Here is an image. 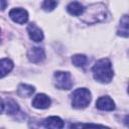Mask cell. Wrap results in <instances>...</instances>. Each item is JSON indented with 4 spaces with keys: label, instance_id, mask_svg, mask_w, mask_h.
I'll use <instances>...</instances> for the list:
<instances>
[{
    "label": "cell",
    "instance_id": "6da1fadb",
    "mask_svg": "<svg viewBox=\"0 0 129 129\" xmlns=\"http://www.w3.org/2000/svg\"><path fill=\"white\" fill-rule=\"evenodd\" d=\"M108 10L102 3H96L85 8L82 16V21L88 24H95L106 20L108 17Z\"/></svg>",
    "mask_w": 129,
    "mask_h": 129
},
{
    "label": "cell",
    "instance_id": "7a4b0ae2",
    "mask_svg": "<svg viewBox=\"0 0 129 129\" xmlns=\"http://www.w3.org/2000/svg\"><path fill=\"white\" fill-rule=\"evenodd\" d=\"M93 76L94 79L102 84H108L113 79V69L111 61L108 58L99 59L93 67Z\"/></svg>",
    "mask_w": 129,
    "mask_h": 129
},
{
    "label": "cell",
    "instance_id": "3957f363",
    "mask_svg": "<svg viewBox=\"0 0 129 129\" xmlns=\"http://www.w3.org/2000/svg\"><path fill=\"white\" fill-rule=\"evenodd\" d=\"M91 92L86 88H79L72 94V106L76 109H84L91 102Z\"/></svg>",
    "mask_w": 129,
    "mask_h": 129
},
{
    "label": "cell",
    "instance_id": "277c9868",
    "mask_svg": "<svg viewBox=\"0 0 129 129\" xmlns=\"http://www.w3.org/2000/svg\"><path fill=\"white\" fill-rule=\"evenodd\" d=\"M54 85L59 90H70L72 89L74 83L72 81V76L69 72L57 71L54 73Z\"/></svg>",
    "mask_w": 129,
    "mask_h": 129
},
{
    "label": "cell",
    "instance_id": "5b68a950",
    "mask_svg": "<svg viewBox=\"0 0 129 129\" xmlns=\"http://www.w3.org/2000/svg\"><path fill=\"white\" fill-rule=\"evenodd\" d=\"M9 17L18 24H23L28 20V13L22 8H13L9 12Z\"/></svg>",
    "mask_w": 129,
    "mask_h": 129
},
{
    "label": "cell",
    "instance_id": "8992f818",
    "mask_svg": "<svg viewBox=\"0 0 129 129\" xmlns=\"http://www.w3.org/2000/svg\"><path fill=\"white\" fill-rule=\"evenodd\" d=\"M27 56H28V59L31 62L37 63V62L42 61L45 58V52H44V49L42 47H40V46H34V47H31L28 50Z\"/></svg>",
    "mask_w": 129,
    "mask_h": 129
},
{
    "label": "cell",
    "instance_id": "52a82bcc",
    "mask_svg": "<svg viewBox=\"0 0 129 129\" xmlns=\"http://www.w3.org/2000/svg\"><path fill=\"white\" fill-rule=\"evenodd\" d=\"M96 107L102 111H113L115 109V103L109 96H102L97 100Z\"/></svg>",
    "mask_w": 129,
    "mask_h": 129
},
{
    "label": "cell",
    "instance_id": "ba28073f",
    "mask_svg": "<svg viewBox=\"0 0 129 129\" xmlns=\"http://www.w3.org/2000/svg\"><path fill=\"white\" fill-rule=\"evenodd\" d=\"M50 99L45 94H37L32 100V106L36 109H46L50 106Z\"/></svg>",
    "mask_w": 129,
    "mask_h": 129
},
{
    "label": "cell",
    "instance_id": "9c48e42d",
    "mask_svg": "<svg viewBox=\"0 0 129 129\" xmlns=\"http://www.w3.org/2000/svg\"><path fill=\"white\" fill-rule=\"evenodd\" d=\"M27 32H28L30 39H32L35 42H40L43 39V32L35 23H29L28 24Z\"/></svg>",
    "mask_w": 129,
    "mask_h": 129
},
{
    "label": "cell",
    "instance_id": "30bf717a",
    "mask_svg": "<svg viewBox=\"0 0 129 129\" xmlns=\"http://www.w3.org/2000/svg\"><path fill=\"white\" fill-rule=\"evenodd\" d=\"M117 34L122 37H129V15H123L121 17Z\"/></svg>",
    "mask_w": 129,
    "mask_h": 129
},
{
    "label": "cell",
    "instance_id": "8fae6325",
    "mask_svg": "<svg viewBox=\"0 0 129 129\" xmlns=\"http://www.w3.org/2000/svg\"><path fill=\"white\" fill-rule=\"evenodd\" d=\"M63 121L57 116H51L46 118L43 121V126L45 128H52V129H60L63 127Z\"/></svg>",
    "mask_w": 129,
    "mask_h": 129
},
{
    "label": "cell",
    "instance_id": "7c38bea8",
    "mask_svg": "<svg viewBox=\"0 0 129 129\" xmlns=\"http://www.w3.org/2000/svg\"><path fill=\"white\" fill-rule=\"evenodd\" d=\"M6 107V112L9 115H14L19 111V106L18 104L11 99H8L7 101H3L1 103V111H3V109Z\"/></svg>",
    "mask_w": 129,
    "mask_h": 129
},
{
    "label": "cell",
    "instance_id": "4fadbf2b",
    "mask_svg": "<svg viewBox=\"0 0 129 129\" xmlns=\"http://www.w3.org/2000/svg\"><path fill=\"white\" fill-rule=\"evenodd\" d=\"M67 10L73 16H80L84 13L85 8L81 3L77 2V1H73L67 6Z\"/></svg>",
    "mask_w": 129,
    "mask_h": 129
},
{
    "label": "cell",
    "instance_id": "5bb4252c",
    "mask_svg": "<svg viewBox=\"0 0 129 129\" xmlns=\"http://www.w3.org/2000/svg\"><path fill=\"white\" fill-rule=\"evenodd\" d=\"M34 91H35L34 87L29 86V85H26V84H21V85L18 86L17 94H18V96H20V97L28 98V97H30V96L34 93Z\"/></svg>",
    "mask_w": 129,
    "mask_h": 129
},
{
    "label": "cell",
    "instance_id": "9a60e30c",
    "mask_svg": "<svg viewBox=\"0 0 129 129\" xmlns=\"http://www.w3.org/2000/svg\"><path fill=\"white\" fill-rule=\"evenodd\" d=\"M13 69V62L9 58H2L0 60V72H1V78H4L8 73L11 72Z\"/></svg>",
    "mask_w": 129,
    "mask_h": 129
},
{
    "label": "cell",
    "instance_id": "2e32d148",
    "mask_svg": "<svg viewBox=\"0 0 129 129\" xmlns=\"http://www.w3.org/2000/svg\"><path fill=\"white\" fill-rule=\"evenodd\" d=\"M87 61H88V58L84 54H75L72 56V62L75 67H79V68L85 67Z\"/></svg>",
    "mask_w": 129,
    "mask_h": 129
},
{
    "label": "cell",
    "instance_id": "e0dca14e",
    "mask_svg": "<svg viewBox=\"0 0 129 129\" xmlns=\"http://www.w3.org/2000/svg\"><path fill=\"white\" fill-rule=\"evenodd\" d=\"M58 4V0H44L42 3V9L44 11H52Z\"/></svg>",
    "mask_w": 129,
    "mask_h": 129
},
{
    "label": "cell",
    "instance_id": "ac0fdd59",
    "mask_svg": "<svg viewBox=\"0 0 129 129\" xmlns=\"http://www.w3.org/2000/svg\"><path fill=\"white\" fill-rule=\"evenodd\" d=\"M124 123H125V125H126L127 127H129V115H127V116L125 117V119H124Z\"/></svg>",
    "mask_w": 129,
    "mask_h": 129
},
{
    "label": "cell",
    "instance_id": "d6986e66",
    "mask_svg": "<svg viewBox=\"0 0 129 129\" xmlns=\"http://www.w3.org/2000/svg\"><path fill=\"white\" fill-rule=\"evenodd\" d=\"M1 2H2L1 9H2V10H4V9H5V7H6V1H5V0H1Z\"/></svg>",
    "mask_w": 129,
    "mask_h": 129
},
{
    "label": "cell",
    "instance_id": "ffe728a7",
    "mask_svg": "<svg viewBox=\"0 0 129 129\" xmlns=\"http://www.w3.org/2000/svg\"><path fill=\"white\" fill-rule=\"evenodd\" d=\"M128 94H129V84H128Z\"/></svg>",
    "mask_w": 129,
    "mask_h": 129
}]
</instances>
